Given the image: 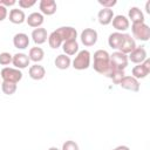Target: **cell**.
Returning a JSON list of instances; mask_svg holds the SVG:
<instances>
[{"mask_svg":"<svg viewBox=\"0 0 150 150\" xmlns=\"http://www.w3.org/2000/svg\"><path fill=\"white\" fill-rule=\"evenodd\" d=\"M54 64L57 69H61V70H64V69H68L71 64V60L68 55L66 54H60L56 56L55 61H54Z\"/></svg>","mask_w":150,"mask_h":150,"instance_id":"cell-23","label":"cell"},{"mask_svg":"<svg viewBox=\"0 0 150 150\" xmlns=\"http://www.w3.org/2000/svg\"><path fill=\"white\" fill-rule=\"evenodd\" d=\"M48 150H60V149H57L56 146H50V148H49Z\"/></svg>","mask_w":150,"mask_h":150,"instance_id":"cell-36","label":"cell"},{"mask_svg":"<svg viewBox=\"0 0 150 150\" xmlns=\"http://www.w3.org/2000/svg\"><path fill=\"white\" fill-rule=\"evenodd\" d=\"M12 60H13L12 54H9L7 52L0 53V64L1 66H8L9 63H12Z\"/></svg>","mask_w":150,"mask_h":150,"instance_id":"cell-29","label":"cell"},{"mask_svg":"<svg viewBox=\"0 0 150 150\" xmlns=\"http://www.w3.org/2000/svg\"><path fill=\"white\" fill-rule=\"evenodd\" d=\"M62 49H63V53L66 55H68V56L76 55L79 53V42L76 40L64 41L62 43Z\"/></svg>","mask_w":150,"mask_h":150,"instance_id":"cell-22","label":"cell"},{"mask_svg":"<svg viewBox=\"0 0 150 150\" xmlns=\"http://www.w3.org/2000/svg\"><path fill=\"white\" fill-rule=\"evenodd\" d=\"M7 15H8V11H7V8L4 7V6H0V22L4 21V20L7 18Z\"/></svg>","mask_w":150,"mask_h":150,"instance_id":"cell-33","label":"cell"},{"mask_svg":"<svg viewBox=\"0 0 150 150\" xmlns=\"http://www.w3.org/2000/svg\"><path fill=\"white\" fill-rule=\"evenodd\" d=\"M149 5H150V1H148V2L145 4V8H146V12H148V13H150V9H149Z\"/></svg>","mask_w":150,"mask_h":150,"instance_id":"cell-35","label":"cell"},{"mask_svg":"<svg viewBox=\"0 0 150 150\" xmlns=\"http://www.w3.org/2000/svg\"><path fill=\"white\" fill-rule=\"evenodd\" d=\"M47 40H48V45H49V47L53 48V49H57V48L61 47L62 43H63L62 39H61L60 35L56 33V30L52 32V33L48 35V39H47Z\"/></svg>","mask_w":150,"mask_h":150,"instance_id":"cell-26","label":"cell"},{"mask_svg":"<svg viewBox=\"0 0 150 150\" xmlns=\"http://www.w3.org/2000/svg\"><path fill=\"white\" fill-rule=\"evenodd\" d=\"M80 39H81V42L86 47H91V46H94L97 42L98 34H97V32L94 28H84L81 32Z\"/></svg>","mask_w":150,"mask_h":150,"instance_id":"cell-6","label":"cell"},{"mask_svg":"<svg viewBox=\"0 0 150 150\" xmlns=\"http://www.w3.org/2000/svg\"><path fill=\"white\" fill-rule=\"evenodd\" d=\"M93 68L101 75L110 77L112 70L115 69L110 63V54L104 49H98L94 53V63Z\"/></svg>","mask_w":150,"mask_h":150,"instance_id":"cell-1","label":"cell"},{"mask_svg":"<svg viewBox=\"0 0 150 150\" xmlns=\"http://www.w3.org/2000/svg\"><path fill=\"white\" fill-rule=\"evenodd\" d=\"M114 150H130V148L127 146V145H118V146H116Z\"/></svg>","mask_w":150,"mask_h":150,"instance_id":"cell-34","label":"cell"},{"mask_svg":"<svg viewBox=\"0 0 150 150\" xmlns=\"http://www.w3.org/2000/svg\"><path fill=\"white\" fill-rule=\"evenodd\" d=\"M56 33L60 35L62 41H69V40H76L77 38V30L71 26H62L56 29Z\"/></svg>","mask_w":150,"mask_h":150,"instance_id":"cell-9","label":"cell"},{"mask_svg":"<svg viewBox=\"0 0 150 150\" xmlns=\"http://www.w3.org/2000/svg\"><path fill=\"white\" fill-rule=\"evenodd\" d=\"M111 23H112V27L120 33L125 32L130 26V21L128 20V18L124 16V15H121V14L114 15V18L111 20Z\"/></svg>","mask_w":150,"mask_h":150,"instance_id":"cell-11","label":"cell"},{"mask_svg":"<svg viewBox=\"0 0 150 150\" xmlns=\"http://www.w3.org/2000/svg\"><path fill=\"white\" fill-rule=\"evenodd\" d=\"M39 8L42 15H53L57 9V5L54 0H41Z\"/></svg>","mask_w":150,"mask_h":150,"instance_id":"cell-14","label":"cell"},{"mask_svg":"<svg viewBox=\"0 0 150 150\" xmlns=\"http://www.w3.org/2000/svg\"><path fill=\"white\" fill-rule=\"evenodd\" d=\"M28 75H29L30 79L39 81V80H42V79L45 77V75H46V69H45L43 66H41V64H39V63H34L33 66L29 67V69H28Z\"/></svg>","mask_w":150,"mask_h":150,"instance_id":"cell-18","label":"cell"},{"mask_svg":"<svg viewBox=\"0 0 150 150\" xmlns=\"http://www.w3.org/2000/svg\"><path fill=\"white\" fill-rule=\"evenodd\" d=\"M0 76H1L2 81L18 83V82L21 81V79H22V71H21L20 69H16V68L5 67V68L1 69Z\"/></svg>","mask_w":150,"mask_h":150,"instance_id":"cell-4","label":"cell"},{"mask_svg":"<svg viewBox=\"0 0 150 150\" xmlns=\"http://www.w3.org/2000/svg\"><path fill=\"white\" fill-rule=\"evenodd\" d=\"M112 150H114V149H112Z\"/></svg>","mask_w":150,"mask_h":150,"instance_id":"cell-38","label":"cell"},{"mask_svg":"<svg viewBox=\"0 0 150 150\" xmlns=\"http://www.w3.org/2000/svg\"><path fill=\"white\" fill-rule=\"evenodd\" d=\"M124 76H125V74H124V70H118V69H114L109 79H111V80H112V82H114L115 84H120L121 80H122V79H123Z\"/></svg>","mask_w":150,"mask_h":150,"instance_id":"cell-28","label":"cell"},{"mask_svg":"<svg viewBox=\"0 0 150 150\" xmlns=\"http://www.w3.org/2000/svg\"><path fill=\"white\" fill-rule=\"evenodd\" d=\"M0 87H1V82H0Z\"/></svg>","mask_w":150,"mask_h":150,"instance_id":"cell-37","label":"cell"},{"mask_svg":"<svg viewBox=\"0 0 150 150\" xmlns=\"http://www.w3.org/2000/svg\"><path fill=\"white\" fill-rule=\"evenodd\" d=\"M98 4L103 7V8H112L116 4H117V1L116 0H98Z\"/></svg>","mask_w":150,"mask_h":150,"instance_id":"cell-31","label":"cell"},{"mask_svg":"<svg viewBox=\"0 0 150 150\" xmlns=\"http://www.w3.org/2000/svg\"><path fill=\"white\" fill-rule=\"evenodd\" d=\"M30 38H32V40H33V42L35 45H42V43H45L47 41L48 34H47L46 28L39 27V28L33 29V32L30 34Z\"/></svg>","mask_w":150,"mask_h":150,"instance_id":"cell-15","label":"cell"},{"mask_svg":"<svg viewBox=\"0 0 150 150\" xmlns=\"http://www.w3.org/2000/svg\"><path fill=\"white\" fill-rule=\"evenodd\" d=\"M16 88H18L16 83L7 82V81H2L1 82V90L6 95H13L16 91Z\"/></svg>","mask_w":150,"mask_h":150,"instance_id":"cell-27","label":"cell"},{"mask_svg":"<svg viewBox=\"0 0 150 150\" xmlns=\"http://www.w3.org/2000/svg\"><path fill=\"white\" fill-rule=\"evenodd\" d=\"M148 59V55H146V50L143 46L141 47H136L130 54H128V60L131 61L132 63H136V64H139L142 63L144 60Z\"/></svg>","mask_w":150,"mask_h":150,"instance_id":"cell-10","label":"cell"},{"mask_svg":"<svg viewBox=\"0 0 150 150\" xmlns=\"http://www.w3.org/2000/svg\"><path fill=\"white\" fill-rule=\"evenodd\" d=\"M128 20L129 21L131 20L132 23L144 22V14H143V12L138 7H136V6L130 7V9L128 12Z\"/></svg>","mask_w":150,"mask_h":150,"instance_id":"cell-21","label":"cell"},{"mask_svg":"<svg viewBox=\"0 0 150 150\" xmlns=\"http://www.w3.org/2000/svg\"><path fill=\"white\" fill-rule=\"evenodd\" d=\"M28 57H29L30 61L38 63V62H40V61L43 60V57H45V52H43V49H42L41 47H32V48L29 49Z\"/></svg>","mask_w":150,"mask_h":150,"instance_id":"cell-25","label":"cell"},{"mask_svg":"<svg viewBox=\"0 0 150 150\" xmlns=\"http://www.w3.org/2000/svg\"><path fill=\"white\" fill-rule=\"evenodd\" d=\"M36 4L35 0H19V6L21 8H30Z\"/></svg>","mask_w":150,"mask_h":150,"instance_id":"cell-32","label":"cell"},{"mask_svg":"<svg viewBox=\"0 0 150 150\" xmlns=\"http://www.w3.org/2000/svg\"><path fill=\"white\" fill-rule=\"evenodd\" d=\"M122 40H123V33L114 32L108 38V45L112 49H118L120 46H121V43H122Z\"/></svg>","mask_w":150,"mask_h":150,"instance_id":"cell-24","label":"cell"},{"mask_svg":"<svg viewBox=\"0 0 150 150\" xmlns=\"http://www.w3.org/2000/svg\"><path fill=\"white\" fill-rule=\"evenodd\" d=\"M120 86L123 88V89H127V90H130V91H138L139 90V81L130 75H125L121 82H120Z\"/></svg>","mask_w":150,"mask_h":150,"instance_id":"cell-12","label":"cell"},{"mask_svg":"<svg viewBox=\"0 0 150 150\" xmlns=\"http://www.w3.org/2000/svg\"><path fill=\"white\" fill-rule=\"evenodd\" d=\"M131 32H132V38L139 41H148L150 39V27L145 22L132 23Z\"/></svg>","mask_w":150,"mask_h":150,"instance_id":"cell-3","label":"cell"},{"mask_svg":"<svg viewBox=\"0 0 150 150\" xmlns=\"http://www.w3.org/2000/svg\"><path fill=\"white\" fill-rule=\"evenodd\" d=\"M8 19L14 25H21V23H23L26 21V14H25V12L22 9L13 8V9L9 11Z\"/></svg>","mask_w":150,"mask_h":150,"instance_id":"cell-19","label":"cell"},{"mask_svg":"<svg viewBox=\"0 0 150 150\" xmlns=\"http://www.w3.org/2000/svg\"><path fill=\"white\" fill-rule=\"evenodd\" d=\"M13 45L18 49H26L29 46V38L26 33H16L13 36Z\"/></svg>","mask_w":150,"mask_h":150,"instance_id":"cell-17","label":"cell"},{"mask_svg":"<svg viewBox=\"0 0 150 150\" xmlns=\"http://www.w3.org/2000/svg\"><path fill=\"white\" fill-rule=\"evenodd\" d=\"M61 150H80L79 144L74 141H66L62 144V149Z\"/></svg>","mask_w":150,"mask_h":150,"instance_id":"cell-30","label":"cell"},{"mask_svg":"<svg viewBox=\"0 0 150 150\" xmlns=\"http://www.w3.org/2000/svg\"><path fill=\"white\" fill-rule=\"evenodd\" d=\"M43 21H45V18H43V15H42L40 12H33V13H30V14L26 18L27 25H28L29 27H33L34 29L41 27L42 23H43Z\"/></svg>","mask_w":150,"mask_h":150,"instance_id":"cell-16","label":"cell"},{"mask_svg":"<svg viewBox=\"0 0 150 150\" xmlns=\"http://www.w3.org/2000/svg\"><path fill=\"white\" fill-rule=\"evenodd\" d=\"M29 62H30V60H29L28 55L25 54V53H16V54L13 55L12 63H13L14 68H16V69L21 70V69L27 68L29 66Z\"/></svg>","mask_w":150,"mask_h":150,"instance_id":"cell-13","label":"cell"},{"mask_svg":"<svg viewBox=\"0 0 150 150\" xmlns=\"http://www.w3.org/2000/svg\"><path fill=\"white\" fill-rule=\"evenodd\" d=\"M136 47H137V46H136L135 39H134L130 34L124 33V34H123L122 43H121V46H120V48H118V52H121V53L128 55V54H130Z\"/></svg>","mask_w":150,"mask_h":150,"instance_id":"cell-8","label":"cell"},{"mask_svg":"<svg viewBox=\"0 0 150 150\" xmlns=\"http://www.w3.org/2000/svg\"><path fill=\"white\" fill-rule=\"evenodd\" d=\"M112 18H114V11L110 9V8H102L97 13V20L103 26H107V25L111 23Z\"/></svg>","mask_w":150,"mask_h":150,"instance_id":"cell-20","label":"cell"},{"mask_svg":"<svg viewBox=\"0 0 150 150\" xmlns=\"http://www.w3.org/2000/svg\"><path fill=\"white\" fill-rule=\"evenodd\" d=\"M150 73V60L146 59L142 63L136 64L131 69V76L139 80V79H145Z\"/></svg>","mask_w":150,"mask_h":150,"instance_id":"cell-7","label":"cell"},{"mask_svg":"<svg viewBox=\"0 0 150 150\" xmlns=\"http://www.w3.org/2000/svg\"><path fill=\"white\" fill-rule=\"evenodd\" d=\"M90 61H91L90 52L87 49H83V50H79L71 64H73V68L76 70H84L90 67Z\"/></svg>","mask_w":150,"mask_h":150,"instance_id":"cell-2","label":"cell"},{"mask_svg":"<svg viewBox=\"0 0 150 150\" xmlns=\"http://www.w3.org/2000/svg\"><path fill=\"white\" fill-rule=\"evenodd\" d=\"M110 63L111 66L115 68V69H118V70H124L129 63V60H128V55L116 50L111 55H110Z\"/></svg>","mask_w":150,"mask_h":150,"instance_id":"cell-5","label":"cell"}]
</instances>
